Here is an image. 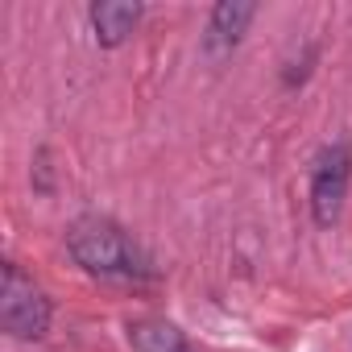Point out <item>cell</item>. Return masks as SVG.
<instances>
[{"label":"cell","mask_w":352,"mask_h":352,"mask_svg":"<svg viewBox=\"0 0 352 352\" xmlns=\"http://www.w3.org/2000/svg\"><path fill=\"white\" fill-rule=\"evenodd\" d=\"M67 253L75 257V265H83L96 278H120V282L153 278L149 257L133 245V236L120 224L104 216H79L67 228Z\"/></svg>","instance_id":"cell-1"},{"label":"cell","mask_w":352,"mask_h":352,"mask_svg":"<svg viewBox=\"0 0 352 352\" xmlns=\"http://www.w3.org/2000/svg\"><path fill=\"white\" fill-rule=\"evenodd\" d=\"M129 344H133V352H195L187 344V336L174 323H166V319H137V323H129Z\"/></svg>","instance_id":"cell-6"},{"label":"cell","mask_w":352,"mask_h":352,"mask_svg":"<svg viewBox=\"0 0 352 352\" xmlns=\"http://www.w3.org/2000/svg\"><path fill=\"white\" fill-rule=\"evenodd\" d=\"M54 307L46 298V290L21 274V265L5 261V274H0V327H5L13 340H42L50 331Z\"/></svg>","instance_id":"cell-2"},{"label":"cell","mask_w":352,"mask_h":352,"mask_svg":"<svg viewBox=\"0 0 352 352\" xmlns=\"http://www.w3.org/2000/svg\"><path fill=\"white\" fill-rule=\"evenodd\" d=\"M348 179H352V145L348 141L323 145L315 166H311V216H315L319 228H331L340 220Z\"/></svg>","instance_id":"cell-3"},{"label":"cell","mask_w":352,"mask_h":352,"mask_svg":"<svg viewBox=\"0 0 352 352\" xmlns=\"http://www.w3.org/2000/svg\"><path fill=\"white\" fill-rule=\"evenodd\" d=\"M253 17H257V5H249V0H224V5H216L212 17H208L204 46H208L212 54H228V50L245 38V30H249Z\"/></svg>","instance_id":"cell-4"},{"label":"cell","mask_w":352,"mask_h":352,"mask_svg":"<svg viewBox=\"0 0 352 352\" xmlns=\"http://www.w3.org/2000/svg\"><path fill=\"white\" fill-rule=\"evenodd\" d=\"M91 30H96V42L116 50L120 42H129V34L137 30V21L145 17V9L137 5V0H100V5H91Z\"/></svg>","instance_id":"cell-5"}]
</instances>
